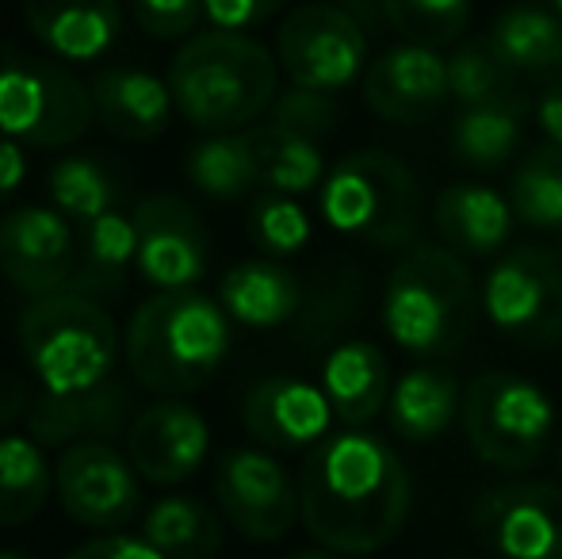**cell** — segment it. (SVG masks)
I'll return each mask as SVG.
<instances>
[{
  "label": "cell",
  "instance_id": "7dc6e473",
  "mask_svg": "<svg viewBox=\"0 0 562 559\" xmlns=\"http://www.w3.org/2000/svg\"><path fill=\"white\" fill-rule=\"evenodd\" d=\"M0 559H27V556H20V552H0Z\"/></svg>",
  "mask_w": 562,
  "mask_h": 559
},
{
  "label": "cell",
  "instance_id": "8fae6325",
  "mask_svg": "<svg viewBox=\"0 0 562 559\" xmlns=\"http://www.w3.org/2000/svg\"><path fill=\"white\" fill-rule=\"evenodd\" d=\"M138 471L112 440H81L61 448L54 463V491L77 525L97 533H115L134 522L142 506Z\"/></svg>",
  "mask_w": 562,
  "mask_h": 559
},
{
  "label": "cell",
  "instance_id": "ba28073f",
  "mask_svg": "<svg viewBox=\"0 0 562 559\" xmlns=\"http://www.w3.org/2000/svg\"><path fill=\"white\" fill-rule=\"evenodd\" d=\"M92 92L66 66L46 58L0 62V135L20 146L61 149L92 127Z\"/></svg>",
  "mask_w": 562,
  "mask_h": 559
},
{
  "label": "cell",
  "instance_id": "277c9868",
  "mask_svg": "<svg viewBox=\"0 0 562 559\" xmlns=\"http://www.w3.org/2000/svg\"><path fill=\"white\" fill-rule=\"evenodd\" d=\"M479 306L463 257L448 246H414L386 277L383 329L414 357H451L471 337Z\"/></svg>",
  "mask_w": 562,
  "mask_h": 559
},
{
  "label": "cell",
  "instance_id": "e0dca14e",
  "mask_svg": "<svg viewBox=\"0 0 562 559\" xmlns=\"http://www.w3.org/2000/svg\"><path fill=\"white\" fill-rule=\"evenodd\" d=\"M451 100L448 58L417 43L383 51L363 74V104L383 123H425Z\"/></svg>",
  "mask_w": 562,
  "mask_h": 559
},
{
  "label": "cell",
  "instance_id": "bcb514c9",
  "mask_svg": "<svg viewBox=\"0 0 562 559\" xmlns=\"http://www.w3.org/2000/svg\"><path fill=\"white\" fill-rule=\"evenodd\" d=\"M548 4H551V12H555L559 20H562V0H548Z\"/></svg>",
  "mask_w": 562,
  "mask_h": 559
},
{
  "label": "cell",
  "instance_id": "d4e9b609",
  "mask_svg": "<svg viewBox=\"0 0 562 559\" xmlns=\"http://www.w3.org/2000/svg\"><path fill=\"white\" fill-rule=\"evenodd\" d=\"M218 303L234 322L249 329H272L295 318L303 306V288L295 272L276 261H241L218 283Z\"/></svg>",
  "mask_w": 562,
  "mask_h": 559
},
{
  "label": "cell",
  "instance_id": "7402d4cb",
  "mask_svg": "<svg viewBox=\"0 0 562 559\" xmlns=\"http://www.w3.org/2000/svg\"><path fill=\"white\" fill-rule=\"evenodd\" d=\"M437 231L445 246L459 257H490L509 242L513 234V208L497 188L459 180L437 195Z\"/></svg>",
  "mask_w": 562,
  "mask_h": 559
},
{
  "label": "cell",
  "instance_id": "4316f807",
  "mask_svg": "<svg viewBox=\"0 0 562 559\" xmlns=\"http://www.w3.org/2000/svg\"><path fill=\"white\" fill-rule=\"evenodd\" d=\"M142 540L165 559H215L223 552V522L207 502L192 494H169L146 510Z\"/></svg>",
  "mask_w": 562,
  "mask_h": 559
},
{
  "label": "cell",
  "instance_id": "4dcf8cb0",
  "mask_svg": "<svg viewBox=\"0 0 562 559\" xmlns=\"http://www.w3.org/2000/svg\"><path fill=\"white\" fill-rule=\"evenodd\" d=\"M249 142L260 185H268L272 192L303 195L326 180V161H322V149L314 138L265 123V127H249Z\"/></svg>",
  "mask_w": 562,
  "mask_h": 559
},
{
  "label": "cell",
  "instance_id": "60d3db41",
  "mask_svg": "<svg viewBox=\"0 0 562 559\" xmlns=\"http://www.w3.org/2000/svg\"><path fill=\"white\" fill-rule=\"evenodd\" d=\"M66 559H165L154 545H146L142 537H123V533H108L89 545L74 548Z\"/></svg>",
  "mask_w": 562,
  "mask_h": 559
},
{
  "label": "cell",
  "instance_id": "3957f363",
  "mask_svg": "<svg viewBox=\"0 0 562 559\" xmlns=\"http://www.w3.org/2000/svg\"><path fill=\"white\" fill-rule=\"evenodd\" d=\"M131 376L157 395L203 388L229 353V314L203 291H157L123 334Z\"/></svg>",
  "mask_w": 562,
  "mask_h": 559
},
{
  "label": "cell",
  "instance_id": "d6a6232c",
  "mask_svg": "<svg viewBox=\"0 0 562 559\" xmlns=\"http://www.w3.org/2000/svg\"><path fill=\"white\" fill-rule=\"evenodd\" d=\"M188 177L203 195H215V200H237V195L252 192V185H260V172L249 131L207 135L195 142L188 154Z\"/></svg>",
  "mask_w": 562,
  "mask_h": 559
},
{
  "label": "cell",
  "instance_id": "5bb4252c",
  "mask_svg": "<svg viewBox=\"0 0 562 559\" xmlns=\"http://www.w3.org/2000/svg\"><path fill=\"white\" fill-rule=\"evenodd\" d=\"M138 226V272L161 291H188L203 280L211 238L200 211L180 195H149L134 208Z\"/></svg>",
  "mask_w": 562,
  "mask_h": 559
},
{
  "label": "cell",
  "instance_id": "ac0fdd59",
  "mask_svg": "<svg viewBox=\"0 0 562 559\" xmlns=\"http://www.w3.org/2000/svg\"><path fill=\"white\" fill-rule=\"evenodd\" d=\"M241 422L252 440L280 452H295L322 440L334 422L326 391L295 376H268L252 383L241 403Z\"/></svg>",
  "mask_w": 562,
  "mask_h": 559
},
{
  "label": "cell",
  "instance_id": "2e32d148",
  "mask_svg": "<svg viewBox=\"0 0 562 559\" xmlns=\"http://www.w3.org/2000/svg\"><path fill=\"white\" fill-rule=\"evenodd\" d=\"M207 418L180 399H161V403L146 406L142 414H134L131 429H126V456H131L134 471L157 487L192 479L207 460Z\"/></svg>",
  "mask_w": 562,
  "mask_h": 559
},
{
  "label": "cell",
  "instance_id": "5b68a950",
  "mask_svg": "<svg viewBox=\"0 0 562 559\" xmlns=\"http://www.w3.org/2000/svg\"><path fill=\"white\" fill-rule=\"evenodd\" d=\"M322 219L337 234L379 249H414L425 226V195L414 169L386 149H356L322 180Z\"/></svg>",
  "mask_w": 562,
  "mask_h": 559
},
{
  "label": "cell",
  "instance_id": "484cf974",
  "mask_svg": "<svg viewBox=\"0 0 562 559\" xmlns=\"http://www.w3.org/2000/svg\"><path fill=\"white\" fill-rule=\"evenodd\" d=\"M463 411L459 380L440 365H417L391 388V425L406 440H432Z\"/></svg>",
  "mask_w": 562,
  "mask_h": 559
},
{
  "label": "cell",
  "instance_id": "9a60e30c",
  "mask_svg": "<svg viewBox=\"0 0 562 559\" xmlns=\"http://www.w3.org/2000/svg\"><path fill=\"white\" fill-rule=\"evenodd\" d=\"M0 272L31 299L69 291L77 272V242L66 215L50 208L8 211L0 219Z\"/></svg>",
  "mask_w": 562,
  "mask_h": 559
},
{
  "label": "cell",
  "instance_id": "f1b7e54d",
  "mask_svg": "<svg viewBox=\"0 0 562 559\" xmlns=\"http://www.w3.org/2000/svg\"><path fill=\"white\" fill-rule=\"evenodd\" d=\"M54 468L43 445L20 433H0V529H15L43 514Z\"/></svg>",
  "mask_w": 562,
  "mask_h": 559
},
{
  "label": "cell",
  "instance_id": "1f68e13d",
  "mask_svg": "<svg viewBox=\"0 0 562 559\" xmlns=\"http://www.w3.org/2000/svg\"><path fill=\"white\" fill-rule=\"evenodd\" d=\"M525 112L517 108H459L451 120V154L471 169H497L520 146Z\"/></svg>",
  "mask_w": 562,
  "mask_h": 559
},
{
  "label": "cell",
  "instance_id": "44dd1931",
  "mask_svg": "<svg viewBox=\"0 0 562 559\" xmlns=\"http://www.w3.org/2000/svg\"><path fill=\"white\" fill-rule=\"evenodd\" d=\"M92 92V112H97L100 127L108 135L123 142H149L157 138L172 120V89L169 81L146 74L134 66L104 69L97 81L89 85Z\"/></svg>",
  "mask_w": 562,
  "mask_h": 559
},
{
  "label": "cell",
  "instance_id": "603a6c76",
  "mask_svg": "<svg viewBox=\"0 0 562 559\" xmlns=\"http://www.w3.org/2000/svg\"><path fill=\"white\" fill-rule=\"evenodd\" d=\"M322 391L345 425L371 422L391 403V365L375 342H340L322 365Z\"/></svg>",
  "mask_w": 562,
  "mask_h": 559
},
{
  "label": "cell",
  "instance_id": "30bf717a",
  "mask_svg": "<svg viewBox=\"0 0 562 559\" xmlns=\"http://www.w3.org/2000/svg\"><path fill=\"white\" fill-rule=\"evenodd\" d=\"M276 58L291 85L334 97L363 74L368 35L345 8L303 4L276 31Z\"/></svg>",
  "mask_w": 562,
  "mask_h": 559
},
{
  "label": "cell",
  "instance_id": "4fadbf2b",
  "mask_svg": "<svg viewBox=\"0 0 562 559\" xmlns=\"http://www.w3.org/2000/svg\"><path fill=\"white\" fill-rule=\"evenodd\" d=\"M471 525L497 559H562V487H490L474 499Z\"/></svg>",
  "mask_w": 562,
  "mask_h": 559
},
{
  "label": "cell",
  "instance_id": "7bdbcfd3",
  "mask_svg": "<svg viewBox=\"0 0 562 559\" xmlns=\"http://www.w3.org/2000/svg\"><path fill=\"white\" fill-rule=\"evenodd\" d=\"M532 112H536V123H540L543 138H548L551 146H562V85H548V89L532 100Z\"/></svg>",
  "mask_w": 562,
  "mask_h": 559
},
{
  "label": "cell",
  "instance_id": "8d00e7d4",
  "mask_svg": "<svg viewBox=\"0 0 562 559\" xmlns=\"http://www.w3.org/2000/svg\"><path fill=\"white\" fill-rule=\"evenodd\" d=\"M249 234L265 254H276V257L299 254V249L311 242V215H306L291 195L268 192L252 203Z\"/></svg>",
  "mask_w": 562,
  "mask_h": 559
},
{
  "label": "cell",
  "instance_id": "d6986e66",
  "mask_svg": "<svg viewBox=\"0 0 562 559\" xmlns=\"http://www.w3.org/2000/svg\"><path fill=\"white\" fill-rule=\"evenodd\" d=\"M131 414V391L123 380H104L100 388H89L81 395H38L27 414V433L43 448H69L81 440H112L123 429Z\"/></svg>",
  "mask_w": 562,
  "mask_h": 559
},
{
  "label": "cell",
  "instance_id": "7a4b0ae2",
  "mask_svg": "<svg viewBox=\"0 0 562 559\" xmlns=\"http://www.w3.org/2000/svg\"><path fill=\"white\" fill-rule=\"evenodd\" d=\"M177 112L207 135H237L272 112L280 97V58L245 31L192 35L169 62Z\"/></svg>",
  "mask_w": 562,
  "mask_h": 559
},
{
  "label": "cell",
  "instance_id": "cb8c5ba5",
  "mask_svg": "<svg viewBox=\"0 0 562 559\" xmlns=\"http://www.w3.org/2000/svg\"><path fill=\"white\" fill-rule=\"evenodd\" d=\"M486 43L517 69L520 77H532L543 89L562 85V20L551 8L513 4L490 27Z\"/></svg>",
  "mask_w": 562,
  "mask_h": 559
},
{
  "label": "cell",
  "instance_id": "f6af8a7d",
  "mask_svg": "<svg viewBox=\"0 0 562 559\" xmlns=\"http://www.w3.org/2000/svg\"><path fill=\"white\" fill-rule=\"evenodd\" d=\"M288 559H345V556L329 552V548H311V552H295V556H288Z\"/></svg>",
  "mask_w": 562,
  "mask_h": 559
},
{
  "label": "cell",
  "instance_id": "f546056e",
  "mask_svg": "<svg viewBox=\"0 0 562 559\" xmlns=\"http://www.w3.org/2000/svg\"><path fill=\"white\" fill-rule=\"evenodd\" d=\"M138 261V226L134 219L108 211L85 223V254L77 257V272L69 291L77 295H112L123 288V269Z\"/></svg>",
  "mask_w": 562,
  "mask_h": 559
},
{
  "label": "cell",
  "instance_id": "d590c367",
  "mask_svg": "<svg viewBox=\"0 0 562 559\" xmlns=\"http://www.w3.org/2000/svg\"><path fill=\"white\" fill-rule=\"evenodd\" d=\"M383 15L406 43L440 51L467 31L471 0H383Z\"/></svg>",
  "mask_w": 562,
  "mask_h": 559
},
{
  "label": "cell",
  "instance_id": "ffe728a7",
  "mask_svg": "<svg viewBox=\"0 0 562 559\" xmlns=\"http://www.w3.org/2000/svg\"><path fill=\"white\" fill-rule=\"evenodd\" d=\"M27 31L66 62H97L115 46L119 0H23Z\"/></svg>",
  "mask_w": 562,
  "mask_h": 559
},
{
  "label": "cell",
  "instance_id": "ab89813d",
  "mask_svg": "<svg viewBox=\"0 0 562 559\" xmlns=\"http://www.w3.org/2000/svg\"><path fill=\"white\" fill-rule=\"evenodd\" d=\"M288 0H203V15L215 31H245L272 20Z\"/></svg>",
  "mask_w": 562,
  "mask_h": 559
},
{
  "label": "cell",
  "instance_id": "b9f144b4",
  "mask_svg": "<svg viewBox=\"0 0 562 559\" xmlns=\"http://www.w3.org/2000/svg\"><path fill=\"white\" fill-rule=\"evenodd\" d=\"M35 399H31V388L20 380V376H0V429L15 425L23 414H31Z\"/></svg>",
  "mask_w": 562,
  "mask_h": 559
},
{
  "label": "cell",
  "instance_id": "e575fe53",
  "mask_svg": "<svg viewBox=\"0 0 562 559\" xmlns=\"http://www.w3.org/2000/svg\"><path fill=\"white\" fill-rule=\"evenodd\" d=\"M46 192H50L54 208L66 219L77 223H92V219L108 215L115 203V185L92 157H61L46 177Z\"/></svg>",
  "mask_w": 562,
  "mask_h": 559
},
{
  "label": "cell",
  "instance_id": "ee69618b",
  "mask_svg": "<svg viewBox=\"0 0 562 559\" xmlns=\"http://www.w3.org/2000/svg\"><path fill=\"white\" fill-rule=\"evenodd\" d=\"M27 177V157L15 138L0 135V195H12Z\"/></svg>",
  "mask_w": 562,
  "mask_h": 559
},
{
  "label": "cell",
  "instance_id": "836d02e7",
  "mask_svg": "<svg viewBox=\"0 0 562 559\" xmlns=\"http://www.w3.org/2000/svg\"><path fill=\"white\" fill-rule=\"evenodd\" d=\"M509 208L525 226L555 231L562 226V146H536L517 165L509 185Z\"/></svg>",
  "mask_w": 562,
  "mask_h": 559
},
{
  "label": "cell",
  "instance_id": "52a82bcc",
  "mask_svg": "<svg viewBox=\"0 0 562 559\" xmlns=\"http://www.w3.org/2000/svg\"><path fill=\"white\" fill-rule=\"evenodd\" d=\"M459 418L474 456L502 471L540 463L555 433V406L543 388L513 372H482L467 383Z\"/></svg>",
  "mask_w": 562,
  "mask_h": 559
},
{
  "label": "cell",
  "instance_id": "7c38bea8",
  "mask_svg": "<svg viewBox=\"0 0 562 559\" xmlns=\"http://www.w3.org/2000/svg\"><path fill=\"white\" fill-rule=\"evenodd\" d=\"M218 510L245 540L272 545L299 522V487L265 448H229L215 471Z\"/></svg>",
  "mask_w": 562,
  "mask_h": 559
},
{
  "label": "cell",
  "instance_id": "6da1fadb",
  "mask_svg": "<svg viewBox=\"0 0 562 559\" xmlns=\"http://www.w3.org/2000/svg\"><path fill=\"white\" fill-rule=\"evenodd\" d=\"M414 502L409 471L386 440L345 429L322 440L299 471V517L322 548L371 556L402 533Z\"/></svg>",
  "mask_w": 562,
  "mask_h": 559
},
{
  "label": "cell",
  "instance_id": "83f0119b",
  "mask_svg": "<svg viewBox=\"0 0 562 559\" xmlns=\"http://www.w3.org/2000/svg\"><path fill=\"white\" fill-rule=\"evenodd\" d=\"M448 89L459 108H517V112L532 108V100L520 89V74L486 38H474V43L451 51Z\"/></svg>",
  "mask_w": 562,
  "mask_h": 559
},
{
  "label": "cell",
  "instance_id": "c3c4849f",
  "mask_svg": "<svg viewBox=\"0 0 562 559\" xmlns=\"http://www.w3.org/2000/svg\"><path fill=\"white\" fill-rule=\"evenodd\" d=\"M559 463H562V452H559Z\"/></svg>",
  "mask_w": 562,
  "mask_h": 559
},
{
  "label": "cell",
  "instance_id": "f35d334b",
  "mask_svg": "<svg viewBox=\"0 0 562 559\" xmlns=\"http://www.w3.org/2000/svg\"><path fill=\"white\" fill-rule=\"evenodd\" d=\"M203 15V0H134V20L154 38H188Z\"/></svg>",
  "mask_w": 562,
  "mask_h": 559
},
{
  "label": "cell",
  "instance_id": "74e56055",
  "mask_svg": "<svg viewBox=\"0 0 562 559\" xmlns=\"http://www.w3.org/2000/svg\"><path fill=\"white\" fill-rule=\"evenodd\" d=\"M268 123L318 142L322 135H329V131L337 127V104H334L329 92H314V89H299V85H291V89H283L280 97H276L272 120Z\"/></svg>",
  "mask_w": 562,
  "mask_h": 559
},
{
  "label": "cell",
  "instance_id": "9c48e42d",
  "mask_svg": "<svg viewBox=\"0 0 562 559\" xmlns=\"http://www.w3.org/2000/svg\"><path fill=\"white\" fill-rule=\"evenodd\" d=\"M482 311L509 342H562V257L543 246H520L497 257L482 280Z\"/></svg>",
  "mask_w": 562,
  "mask_h": 559
},
{
  "label": "cell",
  "instance_id": "8992f818",
  "mask_svg": "<svg viewBox=\"0 0 562 559\" xmlns=\"http://www.w3.org/2000/svg\"><path fill=\"white\" fill-rule=\"evenodd\" d=\"M20 349L46 395H81L112 380L119 329L97 299L58 291L20 314Z\"/></svg>",
  "mask_w": 562,
  "mask_h": 559
}]
</instances>
